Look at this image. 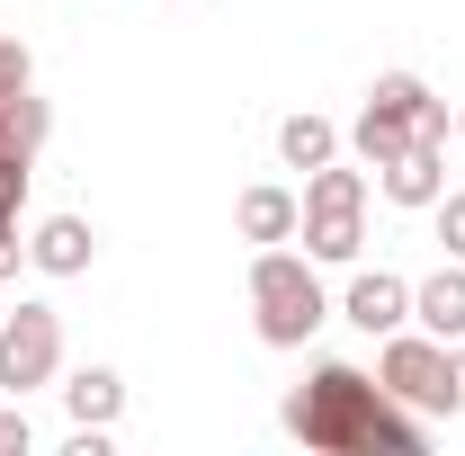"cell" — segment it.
<instances>
[{
    "label": "cell",
    "instance_id": "obj_18",
    "mask_svg": "<svg viewBox=\"0 0 465 456\" xmlns=\"http://www.w3.org/2000/svg\"><path fill=\"white\" fill-rule=\"evenodd\" d=\"M18 260H27V242H18V215H9V206H0V278H9V269H18Z\"/></svg>",
    "mask_w": 465,
    "mask_h": 456
},
{
    "label": "cell",
    "instance_id": "obj_14",
    "mask_svg": "<svg viewBox=\"0 0 465 456\" xmlns=\"http://www.w3.org/2000/svg\"><path fill=\"white\" fill-rule=\"evenodd\" d=\"M304 206H367V171H349V162L304 171Z\"/></svg>",
    "mask_w": 465,
    "mask_h": 456
},
{
    "label": "cell",
    "instance_id": "obj_8",
    "mask_svg": "<svg viewBox=\"0 0 465 456\" xmlns=\"http://www.w3.org/2000/svg\"><path fill=\"white\" fill-rule=\"evenodd\" d=\"M27 260H36L45 278H81V269L99 260V233H90V215H45V224L27 233Z\"/></svg>",
    "mask_w": 465,
    "mask_h": 456
},
{
    "label": "cell",
    "instance_id": "obj_10",
    "mask_svg": "<svg viewBox=\"0 0 465 456\" xmlns=\"http://www.w3.org/2000/svg\"><path fill=\"white\" fill-rule=\"evenodd\" d=\"M411 322H420L430 341H465V260H448L439 278L411 286Z\"/></svg>",
    "mask_w": 465,
    "mask_h": 456
},
{
    "label": "cell",
    "instance_id": "obj_13",
    "mask_svg": "<svg viewBox=\"0 0 465 456\" xmlns=\"http://www.w3.org/2000/svg\"><path fill=\"white\" fill-rule=\"evenodd\" d=\"M349 153H358L367 171H385L394 153H411V125H403V116H385V108H358V125H349Z\"/></svg>",
    "mask_w": 465,
    "mask_h": 456
},
{
    "label": "cell",
    "instance_id": "obj_4",
    "mask_svg": "<svg viewBox=\"0 0 465 456\" xmlns=\"http://www.w3.org/2000/svg\"><path fill=\"white\" fill-rule=\"evenodd\" d=\"M63 367V313L54 304H9L0 313V394H36Z\"/></svg>",
    "mask_w": 465,
    "mask_h": 456
},
{
    "label": "cell",
    "instance_id": "obj_3",
    "mask_svg": "<svg viewBox=\"0 0 465 456\" xmlns=\"http://www.w3.org/2000/svg\"><path fill=\"white\" fill-rule=\"evenodd\" d=\"M376 385L403 402V411H420V421H457L465 411V385H457V358H448V341H430V332H385V349H376Z\"/></svg>",
    "mask_w": 465,
    "mask_h": 456
},
{
    "label": "cell",
    "instance_id": "obj_12",
    "mask_svg": "<svg viewBox=\"0 0 465 456\" xmlns=\"http://www.w3.org/2000/svg\"><path fill=\"white\" fill-rule=\"evenodd\" d=\"M278 162H287V171H322V162H341V125L313 116V108H295L287 125H278Z\"/></svg>",
    "mask_w": 465,
    "mask_h": 456
},
{
    "label": "cell",
    "instance_id": "obj_21",
    "mask_svg": "<svg viewBox=\"0 0 465 456\" xmlns=\"http://www.w3.org/2000/svg\"><path fill=\"white\" fill-rule=\"evenodd\" d=\"M0 313H9V304H0Z\"/></svg>",
    "mask_w": 465,
    "mask_h": 456
},
{
    "label": "cell",
    "instance_id": "obj_9",
    "mask_svg": "<svg viewBox=\"0 0 465 456\" xmlns=\"http://www.w3.org/2000/svg\"><path fill=\"white\" fill-rule=\"evenodd\" d=\"M376 188H385L394 206H439V197H448V144H411V153H394V162L376 171Z\"/></svg>",
    "mask_w": 465,
    "mask_h": 456
},
{
    "label": "cell",
    "instance_id": "obj_2",
    "mask_svg": "<svg viewBox=\"0 0 465 456\" xmlns=\"http://www.w3.org/2000/svg\"><path fill=\"white\" fill-rule=\"evenodd\" d=\"M331 322V295H322V260H304L287 242H269L251 260V332L269 349H304Z\"/></svg>",
    "mask_w": 465,
    "mask_h": 456
},
{
    "label": "cell",
    "instance_id": "obj_5",
    "mask_svg": "<svg viewBox=\"0 0 465 456\" xmlns=\"http://www.w3.org/2000/svg\"><path fill=\"white\" fill-rule=\"evenodd\" d=\"M341 322H358L367 341H385V332H403L411 322V278H394V269H358V278L341 286V304H331Z\"/></svg>",
    "mask_w": 465,
    "mask_h": 456
},
{
    "label": "cell",
    "instance_id": "obj_11",
    "mask_svg": "<svg viewBox=\"0 0 465 456\" xmlns=\"http://www.w3.org/2000/svg\"><path fill=\"white\" fill-rule=\"evenodd\" d=\"M63 411H72L81 430H116V421H125V376H116V367H81V376L63 385Z\"/></svg>",
    "mask_w": 465,
    "mask_h": 456
},
{
    "label": "cell",
    "instance_id": "obj_20",
    "mask_svg": "<svg viewBox=\"0 0 465 456\" xmlns=\"http://www.w3.org/2000/svg\"><path fill=\"white\" fill-rule=\"evenodd\" d=\"M457 144H465V108H457Z\"/></svg>",
    "mask_w": 465,
    "mask_h": 456
},
{
    "label": "cell",
    "instance_id": "obj_15",
    "mask_svg": "<svg viewBox=\"0 0 465 456\" xmlns=\"http://www.w3.org/2000/svg\"><path fill=\"white\" fill-rule=\"evenodd\" d=\"M430 215H439V251H448V260H465V188H457V197H439Z\"/></svg>",
    "mask_w": 465,
    "mask_h": 456
},
{
    "label": "cell",
    "instance_id": "obj_17",
    "mask_svg": "<svg viewBox=\"0 0 465 456\" xmlns=\"http://www.w3.org/2000/svg\"><path fill=\"white\" fill-rule=\"evenodd\" d=\"M27 81H36L27 45H9V36H0V99H9V90H27Z\"/></svg>",
    "mask_w": 465,
    "mask_h": 456
},
{
    "label": "cell",
    "instance_id": "obj_16",
    "mask_svg": "<svg viewBox=\"0 0 465 456\" xmlns=\"http://www.w3.org/2000/svg\"><path fill=\"white\" fill-rule=\"evenodd\" d=\"M36 448V430H27V411H18V394L0 402V456H27Z\"/></svg>",
    "mask_w": 465,
    "mask_h": 456
},
{
    "label": "cell",
    "instance_id": "obj_1",
    "mask_svg": "<svg viewBox=\"0 0 465 456\" xmlns=\"http://www.w3.org/2000/svg\"><path fill=\"white\" fill-rule=\"evenodd\" d=\"M278 421H287V439H304V448H322V456H420V411H403V402L385 394L367 367H349V358H322L287 394Z\"/></svg>",
    "mask_w": 465,
    "mask_h": 456
},
{
    "label": "cell",
    "instance_id": "obj_7",
    "mask_svg": "<svg viewBox=\"0 0 465 456\" xmlns=\"http://www.w3.org/2000/svg\"><path fill=\"white\" fill-rule=\"evenodd\" d=\"M304 260H322V269H358V251H367V206H304Z\"/></svg>",
    "mask_w": 465,
    "mask_h": 456
},
{
    "label": "cell",
    "instance_id": "obj_6",
    "mask_svg": "<svg viewBox=\"0 0 465 456\" xmlns=\"http://www.w3.org/2000/svg\"><path fill=\"white\" fill-rule=\"evenodd\" d=\"M295 224H304V197H295V188H278V179H260V188H242V197H232V233H242L251 251L295 242Z\"/></svg>",
    "mask_w": 465,
    "mask_h": 456
},
{
    "label": "cell",
    "instance_id": "obj_19",
    "mask_svg": "<svg viewBox=\"0 0 465 456\" xmlns=\"http://www.w3.org/2000/svg\"><path fill=\"white\" fill-rule=\"evenodd\" d=\"M448 358H457V385H465V341H448Z\"/></svg>",
    "mask_w": 465,
    "mask_h": 456
}]
</instances>
